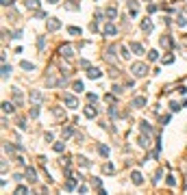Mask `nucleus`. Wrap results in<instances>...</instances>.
<instances>
[{
	"label": "nucleus",
	"mask_w": 187,
	"mask_h": 195,
	"mask_svg": "<svg viewBox=\"0 0 187 195\" xmlns=\"http://www.w3.org/2000/svg\"><path fill=\"white\" fill-rule=\"evenodd\" d=\"M131 72H133V76H135V78H141V76H146V74H148V65H146V63H141V61H137V63L131 65Z\"/></svg>",
	"instance_id": "1"
},
{
	"label": "nucleus",
	"mask_w": 187,
	"mask_h": 195,
	"mask_svg": "<svg viewBox=\"0 0 187 195\" xmlns=\"http://www.w3.org/2000/svg\"><path fill=\"white\" fill-rule=\"evenodd\" d=\"M59 54H61L63 59H72L74 57V48L70 46V43H63V46H59Z\"/></svg>",
	"instance_id": "2"
},
{
	"label": "nucleus",
	"mask_w": 187,
	"mask_h": 195,
	"mask_svg": "<svg viewBox=\"0 0 187 195\" xmlns=\"http://www.w3.org/2000/svg\"><path fill=\"white\" fill-rule=\"evenodd\" d=\"M63 102H65V106H68V108H76V106H79V100H76L74 96H70V93H65V96H63Z\"/></svg>",
	"instance_id": "3"
},
{
	"label": "nucleus",
	"mask_w": 187,
	"mask_h": 195,
	"mask_svg": "<svg viewBox=\"0 0 187 195\" xmlns=\"http://www.w3.org/2000/svg\"><path fill=\"white\" fill-rule=\"evenodd\" d=\"M104 35H107V37H115V35H118V28H115V24H113V22H107V24H104Z\"/></svg>",
	"instance_id": "4"
},
{
	"label": "nucleus",
	"mask_w": 187,
	"mask_h": 195,
	"mask_svg": "<svg viewBox=\"0 0 187 195\" xmlns=\"http://www.w3.org/2000/svg\"><path fill=\"white\" fill-rule=\"evenodd\" d=\"M31 102L33 104H41L44 102V93L39 91V89H33L31 91Z\"/></svg>",
	"instance_id": "5"
},
{
	"label": "nucleus",
	"mask_w": 187,
	"mask_h": 195,
	"mask_svg": "<svg viewBox=\"0 0 187 195\" xmlns=\"http://www.w3.org/2000/svg\"><path fill=\"white\" fill-rule=\"evenodd\" d=\"M59 28H61V22H59V20H48V30H50V33L59 30Z\"/></svg>",
	"instance_id": "6"
},
{
	"label": "nucleus",
	"mask_w": 187,
	"mask_h": 195,
	"mask_svg": "<svg viewBox=\"0 0 187 195\" xmlns=\"http://www.w3.org/2000/svg\"><path fill=\"white\" fill-rule=\"evenodd\" d=\"M133 106H135V108H144V106H146V98H144V96H137V98L133 100Z\"/></svg>",
	"instance_id": "7"
},
{
	"label": "nucleus",
	"mask_w": 187,
	"mask_h": 195,
	"mask_svg": "<svg viewBox=\"0 0 187 195\" xmlns=\"http://www.w3.org/2000/svg\"><path fill=\"white\" fill-rule=\"evenodd\" d=\"M87 76H89V78H94V80H96V78H100V76H102V72L98 69V67H89V72H87Z\"/></svg>",
	"instance_id": "8"
},
{
	"label": "nucleus",
	"mask_w": 187,
	"mask_h": 195,
	"mask_svg": "<svg viewBox=\"0 0 187 195\" xmlns=\"http://www.w3.org/2000/svg\"><path fill=\"white\" fill-rule=\"evenodd\" d=\"M137 11H139L137 0H131V2H128V13H131V15H137Z\"/></svg>",
	"instance_id": "9"
},
{
	"label": "nucleus",
	"mask_w": 187,
	"mask_h": 195,
	"mask_svg": "<svg viewBox=\"0 0 187 195\" xmlns=\"http://www.w3.org/2000/svg\"><path fill=\"white\" fill-rule=\"evenodd\" d=\"M131 50H133L135 54H144V46H141V43H135L133 41V43H131Z\"/></svg>",
	"instance_id": "10"
},
{
	"label": "nucleus",
	"mask_w": 187,
	"mask_h": 195,
	"mask_svg": "<svg viewBox=\"0 0 187 195\" xmlns=\"http://www.w3.org/2000/svg\"><path fill=\"white\" fill-rule=\"evenodd\" d=\"M26 9H33V11H35V9H39V0H26Z\"/></svg>",
	"instance_id": "11"
},
{
	"label": "nucleus",
	"mask_w": 187,
	"mask_h": 195,
	"mask_svg": "<svg viewBox=\"0 0 187 195\" xmlns=\"http://www.w3.org/2000/svg\"><path fill=\"white\" fill-rule=\"evenodd\" d=\"M9 76H11V65H7V63H2V80H7Z\"/></svg>",
	"instance_id": "12"
},
{
	"label": "nucleus",
	"mask_w": 187,
	"mask_h": 195,
	"mask_svg": "<svg viewBox=\"0 0 187 195\" xmlns=\"http://www.w3.org/2000/svg\"><path fill=\"white\" fill-rule=\"evenodd\" d=\"M104 13H107V18H109V20H115V18H118V11H115V7H109Z\"/></svg>",
	"instance_id": "13"
},
{
	"label": "nucleus",
	"mask_w": 187,
	"mask_h": 195,
	"mask_svg": "<svg viewBox=\"0 0 187 195\" xmlns=\"http://www.w3.org/2000/svg\"><path fill=\"white\" fill-rule=\"evenodd\" d=\"M20 67H22V69H26V72H33V69H35V65H33V63H29V61H22V63H20Z\"/></svg>",
	"instance_id": "14"
},
{
	"label": "nucleus",
	"mask_w": 187,
	"mask_h": 195,
	"mask_svg": "<svg viewBox=\"0 0 187 195\" xmlns=\"http://www.w3.org/2000/svg\"><path fill=\"white\" fill-rule=\"evenodd\" d=\"M26 176H29V180H31V182H35V180H37L35 169H33V167H26Z\"/></svg>",
	"instance_id": "15"
},
{
	"label": "nucleus",
	"mask_w": 187,
	"mask_h": 195,
	"mask_svg": "<svg viewBox=\"0 0 187 195\" xmlns=\"http://www.w3.org/2000/svg\"><path fill=\"white\" fill-rule=\"evenodd\" d=\"M131 176H133V182H135V184H141V182H144V178H141L139 171H133Z\"/></svg>",
	"instance_id": "16"
},
{
	"label": "nucleus",
	"mask_w": 187,
	"mask_h": 195,
	"mask_svg": "<svg viewBox=\"0 0 187 195\" xmlns=\"http://www.w3.org/2000/svg\"><path fill=\"white\" fill-rule=\"evenodd\" d=\"M72 89H74L76 93H83V89H85V85H83V82H81V80H76L74 85H72Z\"/></svg>",
	"instance_id": "17"
},
{
	"label": "nucleus",
	"mask_w": 187,
	"mask_h": 195,
	"mask_svg": "<svg viewBox=\"0 0 187 195\" xmlns=\"http://www.w3.org/2000/svg\"><path fill=\"white\" fill-rule=\"evenodd\" d=\"M13 100H15L18 104L24 102V100H22V91H20V89H13Z\"/></svg>",
	"instance_id": "18"
},
{
	"label": "nucleus",
	"mask_w": 187,
	"mask_h": 195,
	"mask_svg": "<svg viewBox=\"0 0 187 195\" xmlns=\"http://www.w3.org/2000/svg\"><path fill=\"white\" fill-rule=\"evenodd\" d=\"M98 154H100L102 158H107V156H109V147L107 145H98Z\"/></svg>",
	"instance_id": "19"
},
{
	"label": "nucleus",
	"mask_w": 187,
	"mask_h": 195,
	"mask_svg": "<svg viewBox=\"0 0 187 195\" xmlns=\"http://www.w3.org/2000/svg\"><path fill=\"white\" fill-rule=\"evenodd\" d=\"M141 28H144L146 33H150L152 30V22L150 20H144V22H141Z\"/></svg>",
	"instance_id": "20"
},
{
	"label": "nucleus",
	"mask_w": 187,
	"mask_h": 195,
	"mask_svg": "<svg viewBox=\"0 0 187 195\" xmlns=\"http://www.w3.org/2000/svg\"><path fill=\"white\" fill-rule=\"evenodd\" d=\"M2 113H13V104L11 102H2Z\"/></svg>",
	"instance_id": "21"
},
{
	"label": "nucleus",
	"mask_w": 187,
	"mask_h": 195,
	"mask_svg": "<svg viewBox=\"0 0 187 195\" xmlns=\"http://www.w3.org/2000/svg\"><path fill=\"white\" fill-rule=\"evenodd\" d=\"M107 59L109 61H115V46H111V48L107 50Z\"/></svg>",
	"instance_id": "22"
},
{
	"label": "nucleus",
	"mask_w": 187,
	"mask_h": 195,
	"mask_svg": "<svg viewBox=\"0 0 187 195\" xmlns=\"http://www.w3.org/2000/svg\"><path fill=\"white\" fill-rule=\"evenodd\" d=\"M85 117H89V119H94V117H96V111H94L91 106H87V108H85Z\"/></svg>",
	"instance_id": "23"
},
{
	"label": "nucleus",
	"mask_w": 187,
	"mask_h": 195,
	"mask_svg": "<svg viewBox=\"0 0 187 195\" xmlns=\"http://www.w3.org/2000/svg\"><path fill=\"white\" fill-rule=\"evenodd\" d=\"M161 46L163 48H170V46H172V39H170V37H161Z\"/></svg>",
	"instance_id": "24"
},
{
	"label": "nucleus",
	"mask_w": 187,
	"mask_h": 195,
	"mask_svg": "<svg viewBox=\"0 0 187 195\" xmlns=\"http://www.w3.org/2000/svg\"><path fill=\"white\" fill-rule=\"evenodd\" d=\"M141 130H144V132H148V135H150V132H152V126L148 124V121H141Z\"/></svg>",
	"instance_id": "25"
},
{
	"label": "nucleus",
	"mask_w": 187,
	"mask_h": 195,
	"mask_svg": "<svg viewBox=\"0 0 187 195\" xmlns=\"http://www.w3.org/2000/svg\"><path fill=\"white\" fill-rule=\"evenodd\" d=\"M63 147H65V143H63V141L54 143V152H59V154H61V152H63Z\"/></svg>",
	"instance_id": "26"
},
{
	"label": "nucleus",
	"mask_w": 187,
	"mask_h": 195,
	"mask_svg": "<svg viewBox=\"0 0 187 195\" xmlns=\"http://www.w3.org/2000/svg\"><path fill=\"white\" fill-rule=\"evenodd\" d=\"M113 169H115V167H113L111 163H107V165L102 167V171H104V174H113Z\"/></svg>",
	"instance_id": "27"
},
{
	"label": "nucleus",
	"mask_w": 187,
	"mask_h": 195,
	"mask_svg": "<svg viewBox=\"0 0 187 195\" xmlns=\"http://www.w3.org/2000/svg\"><path fill=\"white\" fill-rule=\"evenodd\" d=\"M68 33H70V35H81V28H79V26H70Z\"/></svg>",
	"instance_id": "28"
},
{
	"label": "nucleus",
	"mask_w": 187,
	"mask_h": 195,
	"mask_svg": "<svg viewBox=\"0 0 187 195\" xmlns=\"http://www.w3.org/2000/svg\"><path fill=\"white\" fill-rule=\"evenodd\" d=\"M31 117H39V104H35V106L31 108Z\"/></svg>",
	"instance_id": "29"
},
{
	"label": "nucleus",
	"mask_w": 187,
	"mask_h": 195,
	"mask_svg": "<svg viewBox=\"0 0 187 195\" xmlns=\"http://www.w3.org/2000/svg\"><path fill=\"white\" fill-rule=\"evenodd\" d=\"M148 59H150V61H157V59H159V52H157V50H150V52H148Z\"/></svg>",
	"instance_id": "30"
},
{
	"label": "nucleus",
	"mask_w": 187,
	"mask_h": 195,
	"mask_svg": "<svg viewBox=\"0 0 187 195\" xmlns=\"http://www.w3.org/2000/svg\"><path fill=\"white\" fill-rule=\"evenodd\" d=\"M15 193H18V195H22V193H29V189H26L24 184H20L18 189H15Z\"/></svg>",
	"instance_id": "31"
},
{
	"label": "nucleus",
	"mask_w": 187,
	"mask_h": 195,
	"mask_svg": "<svg viewBox=\"0 0 187 195\" xmlns=\"http://www.w3.org/2000/svg\"><path fill=\"white\" fill-rule=\"evenodd\" d=\"M79 165H83V167H87V165H89V160H87L85 156H79Z\"/></svg>",
	"instance_id": "32"
},
{
	"label": "nucleus",
	"mask_w": 187,
	"mask_h": 195,
	"mask_svg": "<svg viewBox=\"0 0 187 195\" xmlns=\"http://www.w3.org/2000/svg\"><path fill=\"white\" fill-rule=\"evenodd\" d=\"M176 22H178V26H185V24H187V18H185V15H178Z\"/></svg>",
	"instance_id": "33"
},
{
	"label": "nucleus",
	"mask_w": 187,
	"mask_h": 195,
	"mask_svg": "<svg viewBox=\"0 0 187 195\" xmlns=\"http://www.w3.org/2000/svg\"><path fill=\"white\" fill-rule=\"evenodd\" d=\"M44 46H46V39H44V37H39V39H37V48H44Z\"/></svg>",
	"instance_id": "34"
},
{
	"label": "nucleus",
	"mask_w": 187,
	"mask_h": 195,
	"mask_svg": "<svg viewBox=\"0 0 187 195\" xmlns=\"http://www.w3.org/2000/svg\"><path fill=\"white\" fill-rule=\"evenodd\" d=\"M37 18H39V20H48V15L44 13V11H37Z\"/></svg>",
	"instance_id": "35"
},
{
	"label": "nucleus",
	"mask_w": 187,
	"mask_h": 195,
	"mask_svg": "<svg viewBox=\"0 0 187 195\" xmlns=\"http://www.w3.org/2000/svg\"><path fill=\"white\" fill-rule=\"evenodd\" d=\"M170 108H172V111H174V113H176V111L181 108V104H176V102H172V104H170Z\"/></svg>",
	"instance_id": "36"
},
{
	"label": "nucleus",
	"mask_w": 187,
	"mask_h": 195,
	"mask_svg": "<svg viewBox=\"0 0 187 195\" xmlns=\"http://www.w3.org/2000/svg\"><path fill=\"white\" fill-rule=\"evenodd\" d=\"M2 150H4V152H13V145H9V143H4V145H2Z\"/></svg>",
	"instance_id": "37"
},
{
	"label": "nucleus",
	"mask_w": 187,
	"mask_h": 195,
	"mask_svg": "<svg viewBox=\"0 0 187 195\" xmlns=\"http://www.w3.org/2000/svg\"><path fill=\"white\" fill-rule=\"evenodd\" d=\"M139 145H141V147H146V145H148V141H146V137H139Z\"/></svg>",
	"instance_id": "38"
},
{
	"label": "nucleus",
	"mask_w": 187,
	"mask_h": 195,
	"mask_svg": "<svg viewBox=\"0 0 187 195\" xmlns=\"http://www.w3.org/2000/svg\"><path fill=\"white\" fill-rule=\"evenodd\" d=\"M81 67H85V69H89V61H85V59H83V61H81Z\"/></svg>",
	"instance_id": "39"
},
{
	"label": "nucleus",
	"mask_w": 187,
	"mask_h": 195,
	"mask_svg": "<svg viewBox=\"0 0 187 195\" xmlns=\"http://www.w3.org/2000/svg\"><path fill=\"white\" fill-rule=\"evenodd\" d=\"M122 57H124V59H128V57H131V54H128V48H122Z\"/></svg>",
	"instance_id": "40"
},
{
	"label": "nucleus",
	"mask_w": 187,
	"mask_h": 195,
	"mask_svg": "<svg viewBox=\"0 0 187 195\" xmlns=\"http://www.w3.org/2000/svg\"><path fill=\"white\" fill-rule=\"evenodd\" d=\"M87 100H89V102H96L98 98H96V93H89V96H87Z\"/></svg>",
	"instance_id": "41"
},
{
	"label": "nucleus",
	"mask_w": 187,
	"mask_h": 195,
	"mask_svg": "<svg viewBox=\"0 0 187 195\" xmlns=\"http://www.w3.org/2000/svg\"><path fill=\"white\" fill-rule=\"evenodd\" d=\"M172 61H174V57H166V59H163V63H166V65H170Z\"/></svg>",
	"instance_id": "42"
},
{
	"label": "nucleus",
	"mask_w": 187,
	"mask_h": 195,
	"mask_svg": "<svg viewBox=\"0 0 187 195\" xmlns=\"http://www.w3.org/2000/svg\"><path fill=\"white\" fill-rule=\"evenodd\" d=\"M109 115H111V117H115V115H118V111H115V106H111V108H109Z\"/></svg>",
	"instance_id": "43"
},
{
	"label": "nucleus",
	"mask_w": 187,
	"mask_h": 195,
	"mask_svg": "<svg viewBox=\"0 0 187 195\" xmlns=\"http://www.w3.org/2000/svg\"><path fill=\"white\" fill-rule=\"evenodd\" d=\"M13 4V0H2V7H11Z\"/></svg>",
	"instance_id": "44"
},
{
	"label": "nucleus",
	"mask_w": 187,
	"mask_h": 195,
	"mask_svg": "<svg viewBox=\"0 0 187 195\" xmlns=\"http://www.w3.org/2000/svg\"><path fill=\"white\" fill-rule=\"evenodd\" d=\"M48 2H54V4H57V2H59V0H48Z\"/></svg>",
	"instance_id": "45"
}]
</instances>
